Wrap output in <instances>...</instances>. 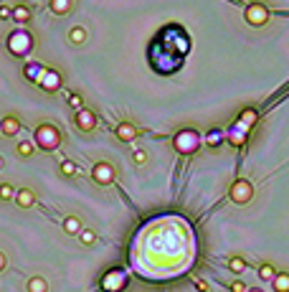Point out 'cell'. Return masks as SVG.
Returning a JSON list of instances; mask_svg holds the SVG:
<instances>
[{"instance_id":"cell-1","label":"cell","mask_w":289,"mask_h":292,"mask_svg":"<svg viewBox=\"0 0 289 292\" xmlns=\"http://www.w3.org/2000/svg\"><path fill=\"white\" fill-rule=\"evenodd\" d=\"M61 142H64V135H61V130L56 127V124H51V122L38 124L36 132H33V145L41 148V150H46V153L59 150Z\"/></svg>"},{"instance_id":"cell-2","label":"cell","mask_w":289,"mask_h":292,"mask_svg":"<svg viewBox=\"0 0 289 292\" xmlns=\"http://www.w3.org/2000/svg\"><path fill=\"white\" fill-rule=\"evenodd\" d=\"M200 145H203V137H200V132L193 130V127H183V130H178V132L173 135V148H175V153H180V155H195V153L200 150Z\"/></svg>"},{"instance_id":"cell-3","label":"cell","mask_w":289,"mask_h":292,"mask_svg":"<svg viewBox=\"0 0 289 292\" xmlns=\"http://www.w3.org/2000/svg\"><path fill=\"white\" fill-rule=\"evenodd\" d=\"M8 51L13 56H28L33 51V36L26 31V28H18V31H11L8 36Z\"/></svg>"},{"instance_id":"cell-4","label":"cell","mask_w":289,"mask_h":292,"mask_svg":"<svg viewBox=\"0 0 289 292\" xmlns=\"http://www.w3.org/2000/svg\"><path fill=\"white\" fill-rule=\"evenodd\" d=\"M228 198L238 206H246V203H251L254 201V186L246 181V178H236L228 188Z\"/></svg>"},{"instance_id":"cell-5","label":"cell","mask_w":289,"mask_h":292,"mask_svg":"<svg viewBox=\"0 0 289 292\" xmlns=\"http://www.w3.org/2000/svg\"><path fill=\"white\" fill-rule=\"evenodd\" d=\"M243 18H246V23H249V26L261 28V26L269 23V8L264 3H249V6L243 8Z\"/></svg>"},{"instance_id":"cell-6","label":"cell","mask_w":289,"mask_h":292,"mask_svg":"<svg viewBox=\"0 0 289 292\" xmlns=\"http://www.w3.org/2000/svg\"><path fill=\"white\" fill-rule=\"evenodd\" d=\"M92 178H94L97 186H104L107 188V186H112L117 181V171H114L112 163L99 160V163H94V168H92Z\"/></svg>"},{"instance_id":"cell-7","label":"cell","mask_w":289,"mask_h":292,"mask_svg":"<svg viewBox=\"0 0 289 292\" xmlns=\"http://www.w3.org/2000/svg\"><path fill=\"white\" fill-rule=\"evenodd\" d=\"M36 84L44 89V92L54 94V92H59V89L64 87V76H61V71H56V69H44V74L38 76Z\"/></svg>"},{"instance_id":"cell-8","label":"cell","mask_w":289,"mask_h":292,"mask_svg":"<svg viewBox=\"0 0 289 292\" xmlns=\"http://www.w3.org/2000/svg\"><path fill=\"white\" fill-rule=\"evenodd\" d=\"M74 122H76V127H79L81 132H94V130H97V114H94L92 109H87V107L76 109Z\"/></svg>"},{"instance_id":"cell-9","label":"cell","mask_w":289,"mask_h":292,"mask_svg":"<svg viewBox=\"0 0 289 292\" xmlns=\"http://www.w3.org/2000/svg\"><path fill=\"white\" fill-rule=\"evenodd\" d=\"M114 135H117L119 142H132V140H137L140 130H137V124H135V122H119V124H117V130H114Z\"/></svg>"},{"instance_id":"cell-10","label":"cell","mask_w":289,"mask_h":292,"mask_svg":"<svg viewBox=\"0 0 289 292\" xmlns=\"http://www.w3.org/2000/svg\"><path fill=\"white\" fill-rule=\"evenodd\" d=\"M21 132V119L16 114H3L0 119V135L3 137H16Z\"/></svg>"},{"instance_id":"cell-11","label":"cell","mask_w":289,"mask_h":292,"mask_svg":"<svg viewBox=\"0 0 289 292\" xmlns=\"http://www.w3.org/2000/svg\"><path fill=\"white\" fill-rule=\"evenodd\" d=\"M226 140H228L233 148H246V142H249V130H243L241 124H236L233 130L226 132Z\"/></svg>"},{"instance_id":"cell-12","label":"cell","mask_w":289,"mask_h":292,"mask_svg":"<svg viewBox=\"0 0 289 292\" xmlns=\"http://www.w3.org/2000/svg\"><path fill=\"white\" fill-rule=\"evenodd\" d=\"M256 119H259V112H256V109H251V107H246V109H241V114H238L236 124H241L243 130H249L251 124H256Z\"/></svg>"},{"instance_id":"cell-13","label":"cell","mask_w":289,"mask_h":292,"mask_svg":"<svg viewBox=\"0 0 289 292\" xmlns=\"http://www.w3.org/2000/svg\"><path fill=\"white\" fill-rule=\"evenodd\" d=\"M16 203L21 208H33L36 206V193L31 188H21V191H16Z\"/></svg>"},{"instance_id":"cell-14","label":"cell","mask_w":289,"mask_h":292,"mask_svg":"<svg viewBox=\"0 0 289 292\" xmlns=\"http://www.w3.org/2000/svg\"><path fill=\"white\" fill-rule=\"evenodd\" d=\"M69 41L74 46H84L87 41H89V31L84 28V26H74L71 31H69Z\"/></svg>"},{"instance_id":"cell-15","label":"cell","mask_w":289,"mask_h":292,"mask_svg":"<svg viewBox=\"0 0 289 292\" xmlns=\"http://www.w3.org/2000/svg\"><path fill=\"white\" fill-rule=\"evenodd\" d=\"M71 6H74V0H49V11L54 16H69Z\"/></svg>"},{"instance_id":"cell-16","label":"cell","mask_w":289,"mask_h":292,"mask_svg":"<svg viewBox=\"0 0 289 292\" xmlns=\"http://www.w3.org/2000/svg\"><path fill=\"white\" fill-rule=\"evenodd\" d=\"M31 18H33V13H31V8H28V6H23V3H21V6H16V8H13V21H16V23L28 26V23H31Z\"/></svg>"},{"instance_id":"cell-17","label":"cell","mask_w":289,"mask_h":292,"mask_svg":"<svg viewBox=\"0 0 289 292\" xmlns=\"http://www.w3.org/2000/svg\"><path fill=\"white\" fill-rule=\"evenodd\" d=\"M64 231L66 234H71V236H79V231L81 229H84V226H81V219L79 216H64Z\"/></svg>"},{"instance_id":"cell-18","label":"cell","mask_w":289,"mask_h":292,"mask_svg":"<svg viewBox=\"0 0 289 292\" xmlns=\"http://www.w3.org/2000/svg\"><path fill=\"white\" fill-rule=\"evenodd\" d=\"M26 289H28V292H49V282H46V277H41V274H33V277L28 279Z\"/></svg>"},{"instance_id":"cell-19","label":"cell","mask_w":289,"mask_h":292,"mask_svg":"<svg viewBox=\"0 0 289 292\" xmlns=\"http://www.w3.org/2000/svg\"><path fill=\"white\" fill-rule=\"evenodd\" d=\"M223 140H226V132L221 127H213V130L205 132V145H208V148H218Z\"/></svg>"},{"instance_id":"cell-20","label":"cell","mask_w":289,"mask_h":292,"mask_svg":"<svg viewBox=\"0 0 289 292\" xmlns=\"http://www.w3.org/2000/svg\"><path fill=\"white\" fill-rule=\"evenodd\" d=\"M274 292H289V272H276V277L271 279Z\"/></svg>"},{"instance_id":"cell-21","label":"cell","mask_w":289,"mask_h":292,"mask_svg":"<svg viewBox=\"0 0 289 292\" xmlns=\"http://www.w3.org/2000/svg\"><path fill=\"white\" fill-rule=\"evenodd\" d=\"M226 267H228V272H233V274H243V272H246V259H243V257H228Z\"/></svg>"},{"instance_id":"cell-22","label":"cell","mask_w":289,"mask_h":292,"mask_svg":"<svg viewBox=\"0 0 289 292\" xmlns=\"http://www.w3.org/2000/svg\"><path fill=\"white\" fill-rule=\"evenodd\" d=\"M59 171H61V176H66V178H79V168H76L74 160H61Z\"/></svg>"},{"instance_id":"cell-23","label":"cell","mask_w":289,"mask_h":292,"mask_svg":"<svg viewBox=\"0 0 289 292\" xmlns=\"http://www.w3.org/2000/svg\"><path fill=\"white\" fill-rule=\"evenodd\" d=\"M23 74H26L28 81H38V76L44 74V66H41V64H26L23 66Z\"/></svg>"},{"instance_id":"cell-24","label":"cell","mask_w":289,"mask_h":292,"mask_svg":"<svg viewBox=\"0 0 289 292\" xmlns=\"http://www.w3.org/2000/svg\"><path fill=\"white\" fill-rule=\"evenodd\" d=\"M33 150H36V145H33V142H28V140H23V142H18V145H16V153H18L21 158H31V155H33Z\"/></svg>"},{"instance_id":"cell-25","label":"cell","mask_w":289,"mask_h":292,"mask_svg":"<svg viewBox=\"0 0 289 292\" xmlns=\"http://www.w3.org/2000/svg\"><path fill=\"white\" fill-rule=\"evenodd\" d=\"M274 277H276V269H274V264H269V262H266V264H261V267H259V279H264V282L269 279V282H271Z\"/></svg>"},{"instance_id":"cell-26","label":"cell","mask_w":289,"mask_h":292,"mask_svg":"<svg viewBox=\"0 0 289 292\" xmlns=\"http://www.w3.org/2000/svg\"><path fill=\"white\" fill-rule=\"evenodd\" d=\"M79 241L87 244V246H92V244H97V234H94L92 229H81V231H79Z\"/></svg>"},{"instance_id":"cell-27","label":"cell","mask_w":289,"mask_h":292,"mask_svg":"<svg viewBox=\"0 0 289 292\" xmlns=\"http://www.w3.org/2000/svg\"><path fill=\"white\" fill-rule=\"evenodd\" d=\"M11 198H16V188L11 183H3L0 186V201H11Z\"/></svg>"},{"instance_id":"cell-28","label":"cell","mask_w":289,"mask_h":292,"mask_svg":"<svg viewBox=\"0 0 289 292\" xmlns=\"http://www.w3.org/2000/svg\"><path fill=\"white\" fill-rule=\"evenodd\" d=\"M132 160H135L137 165H145V163H147V153H145V150H135V153H132Z\"/></svg>"},{"instance_id":"cell-29","label":"cell","mask_w":289,"mask_h":292,"mask_svg":"<svg viewBox=\"0 0 289 292\" xmlns=\"http://www.w3.org/2000/svg\"><path fill=\"white\" fill-rule=\"evenodd\" d=\"M11 18H13V8L0 6V21H11Z\"/></svg>"},{"instance_id":"cell-30","label":"cell","mask_w":289,"mask_h":292,"mask_svg":"<svg viewBox=\"0 0 289 292\" xmlns=\"http://www.w3.org/2000/svg\"><path fill=\"white\" fill-rule=\"evenodd\" d=\"M69 104H71V107H79V109L84 107V102H81V97H79V94H69Z\"/></svg>"},{"instance_id":"cell-31","label":"cell","mask_w":289,"mask_h":292,"mask_svg":"<svg viewBox=\"0 0 289 292\" xmlns=\"http://www.w3.org/2000/svg\"><path fill=\"white\" fill-rule=\"evenodd\" d=\"M231 292H246V284H243L241 279H233V282H231Z\"/></svg>"},{"instance_id":"cell-32","label":"cell","mask_w":289,"mask_h":292,"mask_svg":"<svg viewBox=\"0 0 289 292\" xmlns=\"http://www.w3.org/2000/svg\"><path fill=\"white\" fill-rule=\"evenodd\" d=\"M6 267H8V257L0 252V272H6Z\"/></svg>"},{"instance_id":"cell-33","label":"cell","mask_w":289,"mask_h":292,"mask_svg":"<svg viewBox=\"0 0 289 292\" xmlns=\"http://www.w3.org/2000/svg\"><path fill=\"white\" fill-rule=\"evenodd\" d=\"M195 287H198L200 292H208V284H205V282H200V279H195Z\"/></svg>"},{"instance_id":"cell-34","label":"cell","mask_w":289,"mask_h":292,"mask_svg":"<svg viewBox=\"0 0 289 292\" xmlns=\"http://www.w3.org/2000/svg\"><path fill=\"white\" fill-rule=\"evenodd\" d=\"M6 168V160H3V155H0V171H3Z\"/></svg>"},{"instance_id":"cell-35","label":"cell","mask_w":289,"mask_h":292,"mask_svg":"<svg viewBox=\"0 0 289 292\" xmlns=\"http://www.w3.org/2000/svg\"><path fill=\"white\" fill-rule=\"evenodd\" d=\"M246 292H264V289H259V287H251V289H246Z\"/></svg>"}]
</instances>
